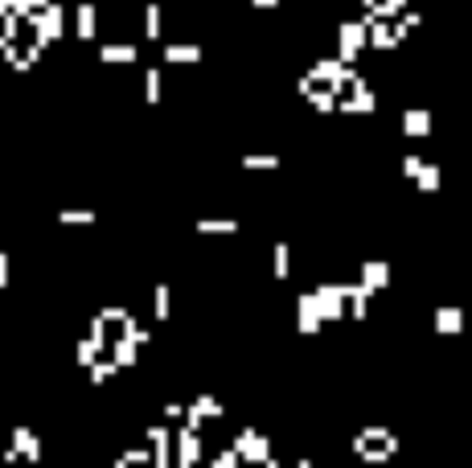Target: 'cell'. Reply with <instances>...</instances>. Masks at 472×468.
<instances>
[{"label":"cell","instance_id":"obj_1","mask_svg":"<svg viewBox=\"0 0 472 468\" xmlns=\"http://www.w3.org/2000/svg\"><path fill=\"white\" fill-rule=\"evenodd\" d=\"M358 45H362V25L345 21V25H341V53H345V58H353V53H358Z\"/></svg>","mask_w":472,"mask_h":468},{"label":"cell","instance_id":"obj_6","mask_svg":"<svg viewBox=\"0 0 472 468\" xmlns=\"http://www.w3.org/2000/svg\"><path fill=\"white\" fill-rule=\"evenodd\" d=\"M58 218H62L66 226H90V222H95V214H90V210H62Z\"/></svg>","mask_w":472,"mask_h":468},{"label":"cell","instance_id":"obj_14","mask_svg":"<svg viewBox=\"0 0 472 468\" xmlns=\"http://www.w3.org/2000/svg\"><path fill=\"white\" fill-rule=\"evenodd\" d=\"M0 288H8V255L0 251Z\"/></svg>","mask_w":472,"mask_h":468},{"label":"cell","instance_id":"obj_8","mask_svg":"<svg viewBox=\"0 0 472 468\" xmlns=\"http://www.w3.org/2000/svg\"><path fill=\"white\" fill-rule=\"evenodd\" d=\"M197 230H206V234H210V230H214V234H230L234 222H226V218H218V222H197Z\"/></svg>","mask_w":472,"mask_h":468},{"label":"cell","instance_id":"obj_5","mask_svg":"<svg viewBox=\"0 0 472 468\" xmlns=\"http://www.w3.org/2000/svg\"><path fill=\"white\" fill-rule=\"evenodd\" d=\"M164 58H169V62H197V58H201V49H197V45H169V49H164Z\"/></svg>","mask_w":472,"mask_h":468},{"label":"cell","instance_id":"obj_2","mask_svg":"<svg viewBox=\"0 0 472 468\" xmlns=\"http://www.w3.org/2000/svg\"><path fill=\"white\" fill-rule=\"evenodd\" d=\"M427 123H432L427 111H407V115H403V132H407V136H423Z\"/></svg>","mask_w":472,"mask_h":468},{"label":"cell","instance_id":"obj_9","mask_svg":"<svg viewBox=\"0 0 472 468\" xmlns=\"http://www.w3.org/2000/svg\"><path fill=\"white\" fill-rule=\"evenodd\" d=\"M144 21H148V25H144V33H148V37H156V33H160V8H156V4H152V8H148V16H144Z\"/></svg>","mask_w":472,"mask_h":468},{"label":"cell","instance_id":"obj_12","mask_svg":"<svg viewBox=\"0 0 472 468\" xmlns=\"http://www.w3.org/2000/svg\"><path fill=\"white\" fill-rule=\"evenodd\" d=\"M275 275H288V247H275Z\"/></svg>","mask_w":472,"mask_h":468},{"label":"cell","instance_id":"obj_10","mask_svg":"<svg viewBox=\"0 0 472 468\" xmlns=\"http://www.w3.org/2000/svg\"><path fill=\"white\" fill-rule=\"evenodd\" d=\"M436 325H440V329H460V312H452V308H444V312L436 317Z\"/></svg>","mask_w":472,"mask_h":468},{"label":"cell","instance_id":"obj_3","mask_svg":"<svg viewBox=\"0 0 472 468\" xmlns=\"http://www.w3.org/2000/svg\"><path fill=\"white\" fill-rule=\"evenodd\" d=\"M99 58H103V62H132V58H136V45H103Z\"/></svg>","mask_w":472,"mask_h":468},{"label":"cell","instance_id":"obj_11","mask_svg":"<svg viewBox=\"0 0 472 468\" xmlns=\"http://www.w3.org/2000/svg\"><path fill=\"white\" fill-rule=\"evenodd\" d=\"M243 164H251V169H275L280 160H275V156H247Z\"/></svg>","mask_w":472,"mask_h":468},{"label":"cell","instance_id":"obj_13","mask_svg":"<svg viewBox=\"0 0 472 468\" xmlns=\"http://www.w3.org/2000/svg\"><path fill=\"white\" fill-rule=\"evenodd\" d=\"M156 312H160V317L169 312V288H156Z\"/></svg>","mask_w":472,"mask_h":468},{"label":"cell","instance_id":"obj_4","mask_svg":"<svg viewBox=\"0 0 472 468\" xmlns=\"http://www.w3.org/2000/svg\"><path fill=\"white\" fill-rule=\"evenodd\" d=\"M74 21H78V37H90V33H95V8H90V4H78Z\"/></svg>","mask_w":472,"mask_h":468},{"label":"cell","instance_id":"obj_7","mask_svg":"<svg viewBox=\"0 0 472 468\" xmlns=\"http://www.w3.org/2000/svg\"><path fill=\"white\" fill-rule=\"evenodd\" d=\"M144 86H148V90H144V95H148V103H156V99H160V74H156V70H148V74H144Z\"/></svg>","mask_w":472,"mask_h":468}]
</instances>
